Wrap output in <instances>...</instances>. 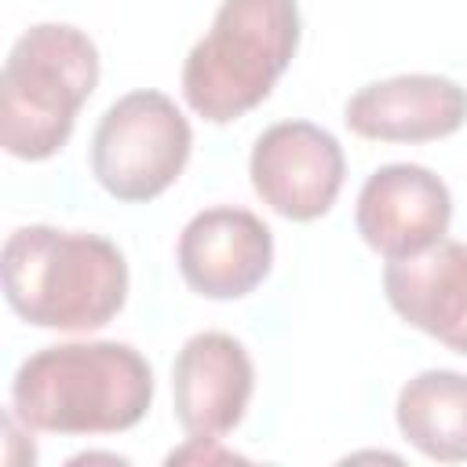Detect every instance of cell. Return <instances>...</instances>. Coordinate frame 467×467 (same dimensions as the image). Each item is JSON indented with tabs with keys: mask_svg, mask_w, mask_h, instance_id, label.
Returning <instances> with one entry per match:
<instances>
[{
	"mask_svg": "<svg viewBox=\"0 0 467 467\" xmlns=\"http://www.w3.org/2000/svg\"><path fill=\"white\" fill-rule=\"evenodd\" d=\"M212 441H219V438H190V445L186 449H175L168 460L175 463V460H204V463H226V460H241L237 452H230V449H208Z\"/></svg>",
	"mask_w": 467,
	"mask_h": 467,
	"instance_id": "13",
	"label": "cell"
},
{
	"mask_svg": "<svg viewBox=\"0 0 467 467\" xmlns=\"http://www.w3.org/2000/svg\"><path fill=\"white\" fill-rule=\"evenodd\" d=\"M401 438L438 463H467V376L427 368L412 376L394 405Z\"/></svg>",
	"mask_w": 467,
	"mask_h": 467,
	"instance_id": "12",
	"label": "cell"
},
{
	"mask_svg": "<svg viewBox=\"0 0 467 467\" xmlns=\"http://www.w3.org/2000/svg\"><path fill=\"white\" fill-rule=\"evenodd\" d=\"M299 29L296 0H223L182 62L186 106L212 124L255 109L296 58Z\"/></svg>",
	"mask_w": 467,
	"mask_h": 467,
	"instance_id": "4",
	"label": "cell"
},
{
	"mask_svg": "<svg viewBox=\"0 0 467 467\" xmlns=\"http://www.w3.org/2000/svg\"><path fill=\"white\" fill-rule=\"evenodd\" d=\"M248 175L252 190L270 212L292 223H314L336 204L347 161L339 139L321 124L281 120L255 139Z\"/></svg>",
	"mask_w": 467,
	"mask_h": 467,
	"instance_id": "6",
	"label": "cell"
},
{
	"mask_svg": "<svg viewBox=\"0 0 467 467\" xmlns=\"http://www.w3.org/2000/svg\"><path fill=\"white\" fill-rule=\"evenodd\" d=\"M99 84V47L66 22L29 26L0 73V146L18 161L55 157Z\"/></svg>",
	"mask_w": 467,
	"mask_h": 467,
	"instance_id": "3",
	"label": "cell"
},
{
	"mask_svg": "<svg viewBox=\"0 0 467 467\" xmlns=\"http://www.w3.org/2000/svg\"><path fill=\"white\" fill-rule=\"evenodd\" d=\"M449 186L423 164L376 168L365 179L354 208V226L361 241L387 263L427 252L449 234Z\"/></svg>",
	"mask_w": 467,
	"mask_h": 467,
	"instance_id": "7",
	"label": "cell"
},
{
	"mask_svg": "<svg viewBox=\"0 0 467 467\" xmlns=\"http://www.w3.org/2000/svg\"><path fill=\"white\" fill-rule=\"evenodd\" d=\"M179 274L204 299H241L263 285L274 266L270 226L234 204L197 212L179 234Z\"/></svg>",
	"mask_w": 467,
	"mask_h": 467,
	"instance_id": "8",
	"label": "cell"
},
{
	"mask_svg": "<svg viewBox=\"0 0 467 467\" xmlns=\"http://www.w3.org/2000/svg\"><path fill=\"white\" fill-rule=\"evenodd\" d=\"M343 120L372 142H434L467 124V88L438 73H401L358 88Z\"/></svg>",
	"mask_w": 467,
	"mask_h": 467,
	"instance_id": "10",
	"label": "cell"
},
{
	"mask_svg": "<svg viewBox=\"0 0 467 467\" xmlns=\"http://www.w3.org/2000/svg\"><path fill=\"white\" fill-rule=\"evenodd\" d=\"M153 405V368L117 339L58 343L29 354L11 379V416L47 434H117Z\"/></svg>",
	"mask_w": 467,
	"mask_h": 467,
	"instance_id": "1",
	"label": "cell"
},
{
	"mask_svg": "<svg viewBox=\"0 0 467 467\" xmlns=\"http://www.w3.org/2000/svg\"><path fill=\"white\" fill-rule=\"evenodd\" d=\"M7 306L36 325L58 332H91L113 321L128 299L124 252L84 230L18 226L0 252Z\"/></svg>",
	"mask_w": 467,
	"mask_h": 467,
	"instance_id": "2",
	"label": "cell"
},
{
	"mask_svg": "<svg viewBox=\"0 0 467 467\" xmlns=\"http://www.w3.org/2000/svg\"><path fill=\"white\" fill-rule=\"evenodd\" d=\"M255 368L241 339L230 332H197L171 365L175 420L190 438L230 434L252 401Z\"/></svg>",
	"mask_w": 467,
	"mask_h": 467,
	"instance_id": "9",
	"label": "cell"
},
{
	"mask_svg": "<svg viewBox=\"0 0 467 467\" xmlns=\"http://www.w3.org/2000/svg\"><path fill=\"white\" fill-rule=\"evenodd\" d=\"M193 146L182 109L153 88L120 95L91 135V175L128 204L161 197L186 168Z\"/></svg>",
	"mask_w": 467,
	"mask_h": 467,
	"instance_id": "5",
	"label": "cell"
},
{
	"mask_svg": "<svg viewBox=\"0 0 467 467\" xmlns=\"http://www.w3.org/2000/svg\"><path fill=\"white\" fill-rule=\"evenodd\" d=\"M383 292L390 310L438 339L441 347L467 354V244L438 241L420 255L390 259L383 270Z\"/></svg>",
	"mask_w": 467,
	"mask_h": 467,
	"instance_id": "11",
	"label": "cell"
}]
</instances>
